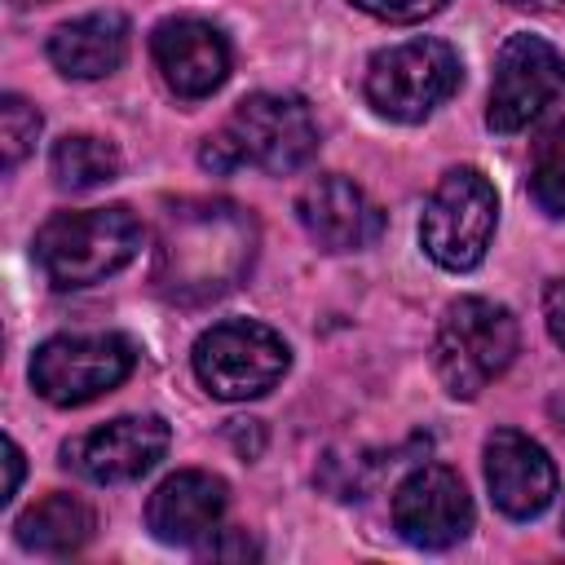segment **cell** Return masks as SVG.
Wrapping results in <instances>:
<instances>
[{"label": "cell", "instance_id": "277c9868", "mask_svg": "<svg viewBox=\"0 0 565 565\" xmlns=\"http://www.w3.org/2000/svg\"><path fill=\"white\" fill-rule=\"evenodd\" d=\"M459 53L446 40H406L371 57L362 93L375 106V115L393 124H419L459 88Z\"/></svg>", "mask_w": 565, "mask_h": 565}, {"label": "cell", "instance_id": "30bf717a", "mask_svg": "<svg viewBox=\"0 0 565 565\" xmlns=\"http://www.w3.org/2000/svg\"><path fill=\"white\" fill-rule=\"evenodd\" d=\"M393 530L424 552L455 547L472 530V499L459 481V472L441 463L415 468L397 490H393Z\"/></svg>", "mask_w": 565, "mask_h": 565}, {"label": "cell", "instance_id": "8992f818", "mask_svg": "<svg viewBox=\"0 0 565 565\" xmlns=\"http://www.w3.org/2000/svg\"><path fill=\"white\" fill-rule=\"evenodd\" d=\"M499 225V194L477 168H450L419 216V243L441 269H477Z\"/></svg>", "mask_w": 565, "mask_h": 565}, {"label": "cell", "instance_id": "d4e9b609", "mask_svg": "<svg viewBox=\"0 0 565 565\" xmlns=\"http://www.w3.org/2000/svg\"><path fill=\"white\" fill-rule=\"evenodd\" d=\"M503 4H512V9H530V13H547V9H556L561 0H503Z\"/></svg>", "mask_w": 565, "mask_h": 565}, {"label": "cell", "instance_id": "5b68a950", "mask_svg": "<svg viewBox=\"0 0 565 565\" xmlns=\"http://www.w3.org/2000/svg\"><path fill=\"white\" fill-rule=\"evenodd\" d=\"M190 362H194L199 384L212 397L247 402V397H265L287 375L291 349L274 327L252 322V318H230V322L207 327L194 340Z\"/></svg>", "mask_w": 565, "mask_h": 565}, {"label": "cell", "instance_id": "d6986e66", "mask_svg": "<svg viewBox=\"0 0 565 565\" xmlns=\"http://www.w3.org/2000/svg\"><path fill=\"white\" fill-rule=\"evenodd\" d=\"M530 199L547 216H565V119L543 128L530 150Z\"/></svg>", "mask_w": 565, "mask_h": 565}, {"label": "cell", "instance_id": "ba28073f", "mask_svg": "<svg viewBox=\"0 0 565 565\" xmlns=\"http://www.w3.org/2000/svg\"><path fill=\"white\" fill-rule=\"evenodd\" d=\"M132 344L115 331L53 335L31 358V388L53 406H84L119 388L132 371Z\"/></svg>", "mask_w": 565, "mask_h": 565}, {"label": "cell", "instance_id": "9a60e30c", "mask_svg": "<svg viewBox=\"0 0 565 565\" xmlns=\"http://www.w3.org/2000/svg\"><path fill=\"white\" fill-rule=\"evenodd\" d=\"M225 481L203 472V468H181L172 472L146 503V525L159 543L172 547H194L207 534H216L225 516Z\"/></svg>", "mask_w": 565, "mask_h": 565}, {"label": "cell", "instance_id": "7c38bea8", "mask_svg": "<svg viewBox=\"0 0 565 565\" xmlns=\"http://www.w3.org/2000/svg\"><path fill=\"white\" fill-rule=\"evenodd\" d=\"M486 486L503 516L530 521L556 499V463L534 437L516 428H494L486 437Z\"/></svg>", "mask_w": 565, "mask_h": 565}, {"label": "cell", "instance_id": "3957f363", "mask_svg": "<svg viewBox=\"0 0 565 565\" xmlns=\"http://www.w3.org/2000/svg\"><path fill=\"white\" fill-rule=\"evenodd\" d=\"M521 331L508 305L486 296H459L446 305L433 340V366L450 397H477L490 388L516 358Z\"/></svg>", "mask_w": 565, "mask_h": 565}, {"label": "cell", "instance_id": "7402d4cb", "mask_svg": "<svg viewBox=\"0 0 565 565\" xmlns=\"http://www.w3.org/2000/svg\"><path fill=\"white\" fill-rule=\"evenodd\" d=\"M203 556H212V561H225V556L247 561V556H260V547L247 539V530H216L212 543L203 547Z\"/></svg>", "mask_w": 565, "mask_h": 565}, {"label": "cell", "instance_id": "52a82bcc", "mask_svg": "<svg viewBox=\"0 0 565 565\" xmlns=\"http://www.w3.org/2000/svg\"><path fill=\"white\" fill-rule=\"evenodd\" d=\"M234 163H252L269 177H287L309 163L318 150V124L309 106L291 93H252L238 102L230 124L221 128Z\"/></svg>", "mask_w": 565, "mask_h": 565}, {"label": "cell", "instance_id": "4fadbf2b", "mask_svg": "<svg viewBox=\"0 0 565 565\" xmlns=\"http://www.w3.org/2000/svg\"><path fill=\"white\" fill-rule=\"evenodd\" d=\"M150 57L163 75V84L194 102L225 84L230 75V44L225 35L203 18H168L150 35Z\"/></svg>", "mask_w": 565, "mask_h": 565}, {"label": "cell", "instance_id": "6da1fadb", "mask_svg": "<svg viewBox=\"0 0 565 565\" xmlns=\"http://www.w3.org/2000/svg\"><path fill=\"white\" fill-rule=\"evenodd\" d=\"M256 252V221L230 199L168 203L154 243V291L172 305H207L225 296Z\"/></svg>", "mask_w": 565, "mask_h": 565}, {"label": "cell", "instance_id": "2e32d148", "mask_svg": "<svg viewBox=\"0 0 565 565\" xmlns=\"http://www.w3.org/2000/svg\"><path fill=\"white\" fill-rule=\"evenodd\" d=\"M124 57H128V18L115 9L71 18L49 35V62L66 79H102L119 71Z\"/></svg>", "mask_w": 565, "mask_h": 565}, {"label": "cell", "instance_id": "603a6c76", "mask_svg": "<svg viewBox=\"0 0 565 565\" xmlns=\"http://www.w3.org/2000/svg\"><path fill=\"white\" fill-rule=\"evenodd\" d=\"M543 318H547V335L565 349V278H552L543 291Z\"/></svg>", "mask_w": 565, "mask_h": 565}, {"label": "cell", "instance_id": "e0dca14e", "mask_svg": "<svg viewBox=\"0 0 565 565\" xmlns=\"http://www.w3.org/2000/svg\"><path fill=\"white\" fill-rule=\"evenodd\" d=\"M18 543L26 552H40V556H71L79 552L93 530H97V516L84 499L75 494H44L40 503H31L22 516H18Z\"/></svg>", "mask_w": 565, "mask_h": 565}, {"label": "cell", "instance_id": "8fae6325", "mask_svg": "<svg viewBox=\"0 0 565 565\" xmlns=\"http://www.w3.org/2000/svg\"><path fill=\"white\" fill-rule=\"evenodd\" d=\"M168 450V424L159 415H119L62 446V463L97 486L146 477Z\"/></svg>", "mask_w": 565, "mask_h": 565}, {"label": "cell", "instance_id": "44dd1931", "mask_svg": "<svg viewBox=\"0 0 565 565\" xmlns=\"http://www.w3.org/2000/svg\"><path fill=\"white\" fill-rule=\"evenodd\" d=\"M349 4L380 22H424L446 9V0H349Z\"/></svg>", "mask_w": 565, "mask_h": 565}, {"label": "cell", "instance_id": "ffe728a7", "mask_svg": "<svg viewBox=\"0 0 565 565\" xmlns=\"http://www.w3.org/2000/svg\"><path fill=\"white\" fill-rule=\"evenodd\" d=\"M40 124H44L40 110L26 97H18V93L0 97V163H4V172H13L35 150Z\"/></svg>", "mask_w": 565, "mask_h": 565}, {"label": "cell", "instance_id": "5bb4252c", "mask_svg": "<svg viewBox=\"0 0 565 565\" xmlns=\"http://www.w3.org/2000/svg\"><path fill=\"white\" fill-rule=\"evenodd\" d=\"M296 216L322 252H358V247L375 243L384 230V216L366 199V190L335 172L313 177L296 194Z\"/></svg>", "mask_w": 565, "mask_h": 565}, {"label": "cell", "instance_id": "9c48e42d", "mask_svg": "<svg viewBox=\"0 0 565 565\" xmlns=\"http://www.w3.org/2000/svg\"><path fill=\"white\" fill-rule=\"evenodd\" d=\"M561 93H565V57L539 35H508L494 57L486 124L494 132H521Z\"/></svg>", "mask_w": 565, "mask_h": 565}, {"label": "cell", "instance_id": "ac0fdd59", "mask_svg": "<svg viewBox=\"0 0 565 565\" xmlns=\"http://www.w3.org/2000/svg\"><path fill=\"white\" fill-rule=\"evenodd\" d=\"M53 181L62 190H93L119 177V150L93 132H66L49 154Z\"/></svg>", "mask_w": 565, "mask_h": 565}, {"label": "cell", "instance_id": "484cf974", "mask_svg": "<svg viewBox=\"0 0 565 565\" xmlns=\"http://www.w3.org/2000/svg\"><path fill=\"white\" fill-rule=\"evenodd\" d=\"M18 4H49V0H18Z\"/></svg>", "mask_w": 565, "mask_h": 565}, {"label": "cell", "instance_id": "7a4b0ae2", "mask_svg": "<svg viewBox=\"0 0 565 565\" xmlns=\"http://www.w3.org/2000/svg\"><path fill=\"white\" fill-rule=\"evenodd\" d=\"M137 252H141V221L124 203L57 212L35 234V265L57 291L102 282L119 274Z\"/></svg>", "mask_w": 565, "mask_h": 565}, {"label": "cell", "instance_id": "cb8c5ba5", "mask_svg": "<svg viewBox=\"0 0 565 565\" xmlns=\"http://www.w3.org/2000/svg\"><path fill=\"white\" fill-rule=\"evenodd\" d=\"M0 450H4V486H0V503H9L13 494H18V481H22V450H18V441L13 437H4L0 441Z\"/></svg>", "mask_w": 565, "mask_h": 565}]
</instances>
